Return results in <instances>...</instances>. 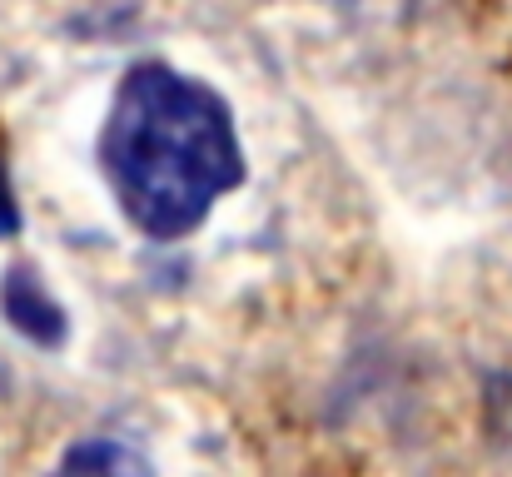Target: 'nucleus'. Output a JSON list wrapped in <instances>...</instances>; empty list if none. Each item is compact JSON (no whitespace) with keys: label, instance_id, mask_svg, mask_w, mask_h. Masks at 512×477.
I'll return each mask as SVG.
<instances>
[{"label":"nucleus","instance_id":"f257e3e1","mask_svg":"<svg viewBox=\"0 0 512 477\" xmlns=\"http://www.w3.org/2000/svg\"><path fill=\"white\" fill-rule=\"evenodd\" d=\"M100 164L125 219L155 244L194 234L214 199L244 184L229 105L165 60H145L120 80Z\"/></svg>","mask_w":512,"mask_h":477},{"label":"nucleus","instance_id":"f03ea898","mask_svg":"<svg viewBox=\"0 0 512 477\" xmlns=\"http://www.w3.org/2000/svg\"><path fill=\"white\" fill-rule=\"evenodd\" d=\"M0 304H5V318H10L15 328H25L30 338H40V343H60L65 318H60V309L45 299V289H40L25 269H15V274L0 284Z\"/></svg>","mask_w":512,"mask_h":477},{"label":"nucleus","instance_id":"7ed1b4c3","mask_svg":"<svg viewBox=\"0 0 512 477\" xmlns=\"http://www.w3.org/2000/svg\"><path fill=\"white\" fill-rule=\"evenodd\" d=\"M65 468H115V473H125V468H135V473H145L150 463L145 458H135V453H125V448H105V443H85V448H75V453H65Z\"/></svg>","mask_w":512,"mask_h":477},{"label":"nucleus","instance_id":"20e7f679","mask_svg":"<svg viewBox=\"0 0 512 477\" xmlns=\"http://www.w3.org/2000/svg\"><path fill=\"white\" fill-rule=\"evenodd\" d=\"M20 229V214H15V199H10V179H5V164H0V239Z\"/></svg>","mask_w":512,"mask_h":477}]
</instances>
